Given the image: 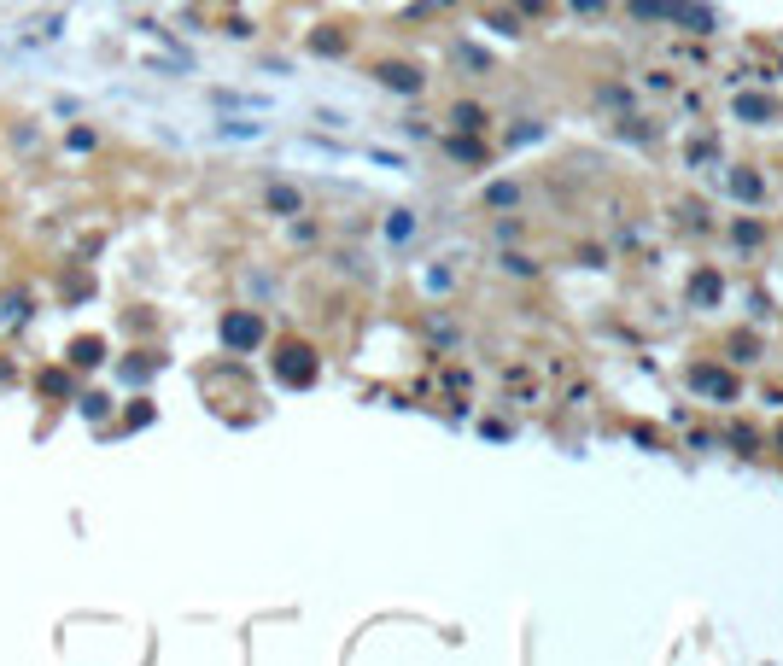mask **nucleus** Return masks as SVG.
<instances>
[{"label": "nucleus", "instance_id": "obj_1", "mask_svg": "<svg viewBox=\"0 0 783 666\" xmlns=\"http://www.w3.org/2000/svg\"><path fill=\"white\" fill-rule=\"evenodd\" d=\"M316 375H322V363H316V351H310L304 339L275 345V380H281V386L304 392V386H316Z\"/></svg>", "mask_w": 783, "mask_h": 666}, {"label": "nucleus", "instance_id": "obj_2", "mask_svg": "<svg viewBox=\"0 0 783 666\" xmlns=\"http://www.w3.org/2000/svg\"><path fill=\"white\" fill-rule=\"evenodd\" d=\"M222 345H228V351H257V345H264V316L228 310L222 316Z\"/></svg>", "mask_w": 783, "mask_h": 666}, {"label": "nucleus", "instance_id": "obj_3", "mask_svg": "<svg viewBox=\"0 0 783 666\" xmlns=\"http://www.w3.org/2000/svg\"><path fill=\"white\" fill-rule=\"evenodd\" d=\"M65 363L77 368V375H94V368H106V363H111V345L99 339V333H77V339L65 345Z\"/></svg>", "mask_w": 783, "mask_h": 666}, {"label": "nucleus", "instance_id": "obj_4", "mask_svg": "<svg viewBox=\"0 0 783 666\" xmlns=\"http://www.w3.org/2000/svg\"><path fill=\"white\" fill-rule=\"evenodd\" d=\"M690 392H702V398H713V403H731L737 398V380H731L725 368H713V363H695L690 368Z\"/></svg>", "mask_w": 783, "mask_h": 666}, {"label": "nucleus", "instance_id": "obj_5", "mask_svg": "<svg viewBox=\"0 0 783 666\" xmlns=\"http://www.w3.org/2000/svg\"><path fill=\"white\" fill-rule=\"evenodd\" d=\"M666 23H678V30H690V35H707L713 30V6H702V0H666Z\"/></svg>", "mask_w": 783, "mask_h": 666}, {"label": "nucleus", "instance_id": "obj_6", "mask_svg": "<svg viewBox=\"0 0 783 666\" xmlns=\"http://www.w3.org/2000/svg\"><path fill=\"white\" fill-rule=\"evenodd\" d=\"M35 392H42V398H77V368L70 363L42 368V375H35Z\"/></svg>", "mask_w": 783, "mask_h": 666}, {"label": "nucleus", "instance_id": "obj_7", "mask_svg": "<svg viewBox=\"0 0 783 666\" xmlns=\"http://www.w3.org/2000/svg\"><path fill=\"white\" fill-rule=\"evenodd\" d=\"M719 299H725V281H719V269H695V275H690V304H695V310H713Z\"/></svg>", "mask_w": 783, "mask_h": 666}, {"label": "nucleus", "instance_id": "obj_8", "mask_svg": "<svg viewBox=\"0 0 783 666\" xmlns=\"http://www.w3.org/2000/svg\"><path fill=\"white\" fill-rule=\"evenodd\" d=\"M375 77H380V88H392V94H421L427 88V77H421L415 65H380Z\"/></svg>", "mask_w": 783, "mask_h": 666}, {"label": "nucleus", "instance_id": "obj_9", "mask_svg": "<svg viewBox=\"0 0 783 666\" xmlns=\"http://www.w3.org/2000/svg\"><path fill=\"white\" fill-rule=\"evenodd\" d=\"M725 188H731V199H742V205H760L766 199V176H760V170H731Z\"/></svg>", "mask_w": 783, "mask_h": 666}, {"label": "nucleus", "instance_id": "obj_10", "mask_svg": "<svg viewBox=\"0 0 783 666\" xmlns=\"http://www.w3.org/2000/svg\"><path fill=\"white\" fill-rule=\"evenodd\" d=\"M158 368H164V356H158V351H129V356H123V380H129V386L153 380Z\"/></svg>", "mask_w": 783, "mask_h": 666}, {"label": "nucleus", "instance_id": "obj_11", "mask_svg": "<svg viewBox=\"0 0 783 666\" xmlns=\"http://www.w3.org/2000/svg\"><path fill=\"white\" fill-rule=\"evenodd\" d=\"M731 111H737L742 123H772V117H778L772 94H737V106H731Z\"/></svg>", "mask_w": 783, "mask_h": 666}, {"label": "nucleus", "instance_id": "obj_12", "mask_svg": "<svg viewBox=\"0 0 783 666\" xmlns=\"http://www.w3.org/2000/svg\"><path fill=\"white\" fill-rule=\"evenodd\" d=\"M153 421H158L153 398H135L129 410H123V427H106V439H117V433H135V427H153Z\"/></svg>", "mask_w": 783, "mask_h": 666}, {"label": "nucleus", "instance_id": "obj_13", "mask_svg": "<svg viewBox=\"0 0 783 666\" xmlns=\"http://www.w3.org/2000/svg\"><path fill=\"white\" fill-rule=\"evenodd\" d=\"M264 205H269V211H275V217H298V211H304V199H298V188H281V181H275V188L264 193Z\"/></svg>", "mask_w": 783, "mask_h": 666}, {"label": "nucleus", "instance_id": "obj_14", "mask_svg": "<svg viewBox=\"0 0 783 666\" xmlns=\"http://www.w3.org/2000/svg\"><path fill=\"white\" fill-rule=\"evenodd\" d=\"M451 123H456L462 134H480V129H486V111H480L474 100H462V106H451Z\"/></svg>", "mask_w": 783, "mask_h": 666}, {"label": "nucleus", "instance_id": "obj_15", "mask_svg": "<svg viewBox=\"0 0 783 666\" xmlns=\"http://www.w3.org/2000/svg\"><path fill=\"white\" fill-rule=\"evenodd\" d=\"M731 240H737L742 252H749V245H760V240H766V222H754V217H737V222H731Z\"/></svg>", "mask_w": 783, "mask_h": 666}, {"label": "nucleus", "instance_id": "obj_16", "mask_svg": "<svg viewBox=\"0 0 783 666\" xmlns=\"http://www.w3.org/2000/svg\"><path fill=\"white\" fill-rule=\"evenodd\" d=\"M77 410L89 415V421H106V415H111V392H77Z\"/></svg>", "mask_w": 783, "mask_h": 666}, {"label": "nucleus", "instance_id": "obj_17", "mask_svg": "<svg viewBox=\"0 0 783 666\" xmlns=\"http://www.w3.org/2000/svg\"><path fill=\"white\" fill-rule=\"evenodd\" d=\"M444 153H451V158H468V164H486V146L468 141V134H451V141H444Z\"/></svg>", "mask_w": 783, "mask_h": 666}, {"label": "nucleus", "instance_id": "obj_18", "mask_svg": "<svg viewBox=\"0 0 783 666\" xmlns=\"http://www.w3.org/2000/svg\"><path fill=\"white\" fill-rule=\"evenodd\" d=\"M626 12H631L638 23H655V18L666 23V0H626Z\"/></svg>", "mask_w": 783, "mask_h": 666}, {"label": "nucleus", "instance_id": "obj_19", "mask_svg": "<svg viewBox=\"0 0 783 666\" xmlns=\"http://www.w3.org/2000/svg\"><path fill=\"white\" fill-rule=\"evenodd\" d=\"M310 47H316L322 59H340L345 53V35L340 30H316V35H310Z\"/></svg>", "mask_w": 783, "mask_h": 666}, {"label": "nucleus", "instance_id": "obj_20", "mask_svg": "<svg viewBox=\"0 0 783 666\" xmlns=\"http://www.w3.org/2000/svg\"><path fill=\"white\" fill-rule=\"evenodd\" d=\"M409 234H415V217H409V211H392V217H387V240L397 245V240H409Z\"/></svg>", "mask_w": 783, "mask_h": 666}, {"label": "nucleus", "instance_id": "obj_21", "mask_svg": "<svg viewBox=\"0 0 783 666\" xmlns=\"http://www.w3.org/2000/svg\"><path fill=\"white\" fill-rule=\"evenodd\" d=\"M515 199H520L515 181H491V188H486V205H515Z\"/></svg>", "mask_w": 783, "mask_h": 666}, {"label": "nucleus", "instance_id": "obj_22", "mask_svg": "<svg viewBox=\"0 0 783 666\" xmlns=\"http://www.w3.org/2000/svg\"><path fill=\"white\" fill-rule=\"evenodd\" d=\"M217 134H228V141H257V134H264V123H222Z\"/></svg>", "mask_w": 783, "mask_h": 666}, {"label": "nucleus", "instance_id": "obj_23", "mask_svg": "<svg viewBox=\"0 0 783 666\" xmlns=\"http://www.w3.org/2000/svg\"><path fill=\"white\" fill-rule=\"evenodd\" d=\"M503 269H508V275H538V264H532V257H515V252L503 257Z\"/></svg>", "mask_w": 783, "mask_h": 666}, {"label": "nucleus", "instance_id": "obj_24", "mask_svg": "<svg viewBox=\"0 0 783 666\" xmlns=\"http://www.w3.org/2000/svg\"><path fill=\"white\" fill-rule=\"evenodd\" d=\"M731 351H737V363H754V339H749V333H737V339H731Z\"/></svg>", "mask_w": 783, "mask_h": 666}, {"label": "nucleus", "instance_id": "obj_25", "mask_svg": "<svg viewBox=\"0 0 783 666\" xmlns=\"http://www.w3.org/2000/svg\"><path fill=\"white\" fill-rule=\"evenodd\" d=\"M731 444H737L742 456H754V433H749V427H731Z\"/></svg>", "mask_w": 783, "mask_h": 666}, {"label": "nucleus", "instance_id": "obj_26", "mask_svg": "<svg viewBox=\"0 0 783 666\" xmlns=\"http://www.w3.org/2000/svg\"><path fill=\"white\" fill-rule=\"evenodd\" d=\"M573 12H602V0H567Z\"/></svg>", "mask_w": 783, "mask_h": 666}, {"label": "nucleus", "instance_id": "obj_27", "mask_svg": "<svg viewBox=\"0 0 783 666\" xmlns=\"http://www.w3.org/2000/svg\"><path fill=\"white\" fill-rule=\"evenodd\" d=\"M778 444H783V433H778Z\"/></svg>", "mask_w": 783, "mask_h": 666}]
</instances>
